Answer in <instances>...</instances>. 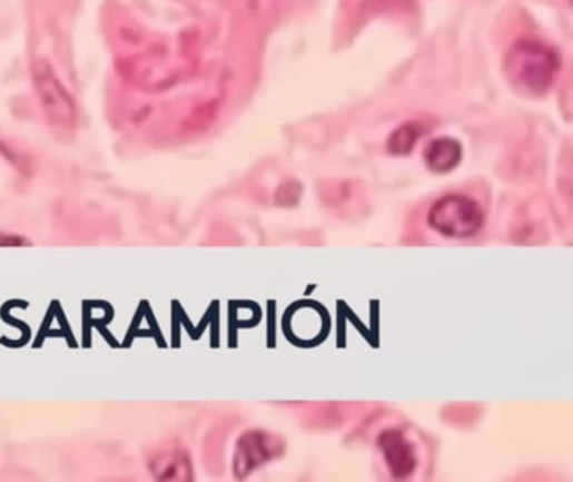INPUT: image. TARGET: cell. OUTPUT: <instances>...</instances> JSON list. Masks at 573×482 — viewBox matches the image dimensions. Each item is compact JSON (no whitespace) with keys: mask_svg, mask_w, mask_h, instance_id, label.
Segmentation results:
<instances>
[{"mask_svg":"<svg viewBox=\"0 0 573 482\" xmlns=\"http://www.w3.org/2000/svg\"><path fill=\"white\" fill-rule=\"evenodd\" d=\"M560 56L539 39H520L506 52L505 71L520 91L543 95L552 88L560 72Z\"/></svg>","mask_w":573,"mask_h":482,"instance_id":"cell-1","label":"cell"},{"mask_svg":"<svg viewBox=\"0 0 573 482\" xmlns=\"http://www.w3.org/2000/svg\"><path fill=\"white\" fill-rule=\"evenodd\" d=\"M427 223L449 238H470L483 226V212L478 203L462 195L438 199L427 213Z\"/></svg>","mask_w":573,"mask_h":482,"instance_id":"cell-2","label":"cell"},{"mask_svg":"<svg viewBox=\"0 0 573 482\" xmlns=\"http://www.w3.org/2000/svg\"><path fill=\"white\" fill-rule=\"evenodd\" d=\"M34 85L49 122L56 129L69 131L76 122L75 102L48 62L39 61L34 66Z\"/></svg>","mask_w":573,"mask_h":482,"instance_id":"cell-3","label":"cell"},{"mask_svg":"<svg viewBox=\"0 0 573 482\" xmlns=\"http://www.w3.org/2000/svg\"><path fill=\"white\" fill-rule=\"evenodd\" d=\"M284 452V442L264 431L245 432L235 449L234 472L238 479L247 478L265 462Z\"/></svg>","mask_w":573,"mask_h":482,"instance_id":"cell-4","label":"cell"},{"mask_svg":"<svg viewBox=\"0 0 573 482\" xmlns=\"http://www.w3.org/2000/svg\"><path fill=\"white\" fill-rule=\"evenodd\" d=\"M391 474L397 479L407 478L416 469L417 459L413 444L404 437L403 432L396 429L384 431L377 441Z\"/></svg>","mask_w":573,"mask_h":482,"instance_id":"cell-5","label":"cell"},{"mask_svg":"<svg viewBox=\"0 0 573 482\" xmlns=\"http://www.w3.org/2000/svg\"><path fill=\"white\" fill-rule=\"evenodd\" d=\"M150 468L158 481H190L194 478L190 459L180 447L165 449L155 455Z\"/></svg>","mask_w":573,"mask_h":482,"instance_id":"cell-6","label":"cell"},{"mask_svg":"<svg viewBox=\"0 0 573 482\" xmlns=\"http://www.w3.org/2000/svg\"><path fill=\"white\" fill-rule=\"evenodd\" d=\"M463 158L462 145L453 138H438L424 149L427 168L438 175L453 171Z\"/></svg>","mask_w":573,"mask_h":482,"instance_id":"cell-7","label":"cell"},{"mask_svg":"<svg viewBox=\"0 0 573 482\" xmlns=\"http://www.w3.org/2000/svg\"><path fill=\"white\" fill-rule=\"evenodd\" d=\"M421 136H423V128L417 122L403 125L391 135L387 148H389L393 155H407V153L413 151L414 145H416Z\"/></svg>","mask_w":573,"mask_h":482,"instance_id":"cell-8","label":"cell"},{"mask_svg":"<svg viewBox=\"0 0 573 482\" xmlns=\"http://www.w3.org/2000/svg\"><path fill=\"white\" fill-rule=\"evenodd\" d=\"M0 245H9V247H11V245H21V242H18V238H12V236H2L0 235Z\"/></svg>","mask_w":573,"mask_h":482,"instance_id":"cell-9","label":"cell"},{"mask_svg":"<svg viewBox=\"0 0 573 482\" xmlns=\"http://www.w3.org/2000/svg\"><path fill=\"white\" fill-rule=\"evenodd\" d=\"M569 2H570V6H572V8H573V0H569Z\"/></svg>","mask_w":573,"mask_h":482,"instance_id":"cell-10","label":"cell"}]
</instances>
